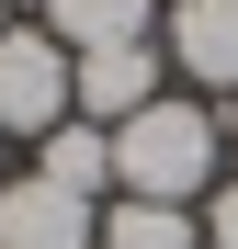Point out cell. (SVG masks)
Wrapping results in <instances>:
<instances>
[{
	"label": "cell",
	"instance_id": "4",
	"mask_svg": "<svg viewBox=\"0 0 238 249\" xmlns=\"http://www.w3.org/2000/svg\"><path fill=\"white\" fill-rule=\"evenodd\" d=\"M159 91H170V57H159V34H147V46L68 57V113H79V124H136Z\"/></svg>",
	"mask_w": 238,
	"mask_h": 249
},
{
	"label": "cell",
	"instance_id": "12",
	"mask_svg": "<svg viewBox=\"0 0 238 249\" xmlns=\"http://www.w3.org/2000/svg\"><path fill=\"white\" fill-rule=\"evenodd\" d=\"M0 23H12V0H0Z\"/></svg>",
	"mask_w": 238,
	"mask_h": 249
},
{
	"label": "cell",
	"instance_id": "13",
	"mask_svg": "<svg viewBox=\"0 0 238 249\" xmlns=\"http://www.w3.org/2000/svg\"><path fill=\"white\" fill-rule=\"evenodd\" d=\"M159 12H170V0H159Z\"/></svg>",
	"mask_w": 238,
	"mask_h": 249
},
{
	"label": "cell",
	"instance_id": "9",
	"mask_svg": "<svg viewBox=\"0 0 238 249\" xmlns=\"http://www.w3.org/2000/svg\"><path fill=\"white\" fill-rule=\"evenodd\" d=\"M204 249H238V181L204 193Z\"/></svg>",
	"mask_w": 238,
	"mask_h": 249
},
{
	"label": "cell",
	"instance_id": "7",
	"mask_svg": "<svg viewBox=\"0 0 238 249\" xmlns=\"http://www.w3.org/2000/svg\"><path fill=\"white\" fill-rule=\"evenodd\" d=\"M34 170H46L57 193H79V204H113V124H57L46 147H34Z\"/></svg>",
	"mask_w": 238,
	"mask_h": 249
},
{
	"label": "cell",
	"instance_id": "10",
	"mask_svg": "<svg viewBox=\"0 0 238 249\" xmlns=\"http://www.w3.org/2000/svg\"><path fill=\"white\" fill-rule=\"evenodd\" d=\"M216 124H227V147H238V102H216Z\"/></svg>",
	"mask_w": 238,
	"mask_h": 249
},
{
	"label": "cell",
	"instance_id": "2",
	"mask_svg": "<svg viewBox=\"0 0 238 249\" xmlns=\"http://www.w3.org/2000/svg\"><path fill=\"white\" fill-rule=\"evenodd\" d=\"M57 124H68V46L46 23H0V136L46 147Z\"/></svg>",
	"mask_w": 238,
	"mask_h": 249
},
{
	"label": "cell",
	"instance_id": "6",
	"mask_svg": "<svg viewBox=\"0 0 238 249\" xmlns=\"http://www.w3.org/2000/svg\"><path fill=\"white\" fill-rule=\"evenodd\" d=\"M34 23H46L68 57H102V46H147L159 34V0H46Z\"/></svg>",
	"mask_w": 238,
	"mask_h": 249
},
{
	"label": "cell",
	"instance_id": "14",
	"mask_svg": "<svg viewBox=\"0 0 238 249\" xmlns=\"http://www.w3.org/2000/svg\"><path fill=\"white\" fill-rule=\"evenodd\" d=\"M0 181H12V170H0Z\"/></svg>",
	"mask_w": 238,
	"mask_h": 249
},
{
	"label": "cell",
	"instance_id": "3",
	"mask_svg": "<svg viewBox=\"0 0 238 249\" xmlns=\"http://www.w3.org/2000/svg\"><path fill=\"white\" fill-rule=\"evenodd\" d=\"M159 57L182 68L193 102H238V0H170L159 12Z\"/></svg>",
	"mask_w": 238,
	"mask_h": 249
},
{
	"label": "cell",
	"instance_id": "5",
	"mask_svg": "<svg viewBox=\"0 0 238 249\" xmlns=\"http://www.w3.org/2000/svg\"><path fill=\"white\" fill-rule=\"evenodd\" d=\"M0 249H102V204L23 170V181H0Z\"/></svg>",
	"mask_w": 238,
	"mask_h": 249
},
{
	"label": "cell",
	"instance_id": "11",
	"mask_svg": "<svg viewBox=\"0 0 238 249\" xmlns=\"http://www.w3.org/2000/svg\"><path fill=\"white\" fill-rule=\"evenodd\" d=\"M34 12H46V0H12V23H34Z\"/></svg>",
	"mask_w": 238,
	"mask_h": 249
},
{
	"label": "cell",
	"instance_id": "8",
	"mask_svg": "<svg viewBox=\"0 0 238 249\" xmlns=\"http://www.w3.org/2000/svg\"><path fill=\"white\" fill-rule=\"evenodd\" d=\"M102 249H204V204H136V193H113L102 204Z\"/></svg>",
	"mask_w": 238,
	"mask_h": 249
},
{
	"label": "cell",
	"instance_id": "1",
	"mask_svg": "<svg viewBox=\"0 0 238 249\" xmlns=\"http://www.w3.org/2000/svg\"><path fill=\"white\" fill-rule=\"evenodd\" d=\"M216 159H227V124L193 91H159L136 124H113V193H136V204H204Z\"/></svg>",
	"mask_w": 238,
	"mask_h": 249
}]
</instances>
